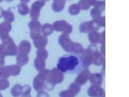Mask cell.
Masks as SVG:
<instances>
[{
  "instance_id": "6da1fadb",
  "label": "cell",
  "mask_w": 129,
  "mask_h": 97,
  "mask_svg": "<svg viewBox=\"0 0 129 97\" xmlns=\"http://www.w3.org/2000/svg\"><path fill=\"white\" fill-rule=\"evenodd\" d=\"M81 66L80 55L69 54L60 56L56 64V68L62 73L72 72Z\"/></svg>"
},
{
  "instance_id": "7a4b0ae2",
  "label": "cell",
  "mask_w": 129,
  "mask_h": 97,
  "mask_svg": "<svg viewBox=\"0 0 129 97\" xmlns=\"http://www.w3.org/2000/svg\"><path fill=\"white\" fill-rule=\"evenodd\" d=\"M94 51L91 47H88L80 54V57L83 68H88L92 64V55Z\"/></svg>"
},
{
  "instance_id": "3957f363",
  "label": "cell",
  "mask_w": 129,
  "mask_h": 97,
  "mask_svg": "<svg viewBox=\"0 0 129 97\" xmlns=\"http://www.w3.org/2000/svg\"><path fill=\"white\" fill-rule=\"evenodd\" d=\"M101 27L95 19L84 21L80 24L79 30L81 33L88 34L93 31H98Z\"/></svg>"
},
{
  "instance_id": "277c9868",
  "label": "cell",
  "mask_w": 129,
  "mask_h": 97,
  "mask_svg": "<svg viewBox=\"0 0 129 97\" xmlns=\"http://www.w3.org/2000/svg\"><path fill=\"white\" fill-rule=\"evenodd\" d=\"M54 31L61 32L70 35L73 31V26L65 20H58L52 24Z\"/></svg>"
},
{
  "instance_id": "5b68a950",
  "label": "cell",
  "mask_w": 129,
  "mask_h": 97,
  "mask_svg": "<svg viewBox=\"0 0 129 97\" xmlns=\"http://www.w3.org/2000/svg\"><path fill=\"white\" fill-rule=\"evenodd\" d=\"M45 5V2L41 0H37L33 3L30 9L29 12L30 17L32 20L37 21L39 19L40 12Z\"/></svg>"
},
{
  "instance_id": "8992f818",
  "label": "cell",
  "mask_w": 129,
  "mask_h": 97,
  "mask_svg": "<svg viewBox=\"0 0 129 97\" xmlns=\"http://www.w3.org/2000/svg\"><path fill=\"white\" fill-rule=\"evenodd\" d=\"M2 45L5 49L6 56H15L17 54V46L13 40L9 36L2 40Z\"/></svg>"
},
{
  "instance_id": "52a82bcc",
  "label": "cell",
  "mask_w": 129,
  "mask_h": 97,
  "mask_svg": "<svg viewBox=\"0 0 129 97\" xmlns=\"http://www.w3.org/2000/svg\"><path fill=\"white\" fill-rule=\"evenodd\" d=\"M106 8V2L104 1H96L90 11V15L92 19H98L102 16Z\"/></svg>"
},
{
  "instance_id": "ba28073f",
  "label": "cell",
  "mask_w": 129,
  "mask_h": 97,
  "mask_svg": "<svg viewBox=\"0 0 129 97\" xmlns=\"http://www.w3.org/2000/svg\"><path fill=\"white\" fill-rule=\"evenodd\" d=\"M88 40L92 45L105 43L106 40V32L105 31L99 32L98 31H93L88 33Z\"/></svg>"
},
{
  "instance_id": "9c48e42d",
  "label": "cell",
  "mask_w": 129,
  "mask_h": 97,
  "mask_svg": "<svg viewBox=\"0 0 129 97\" xmlns=\"http://www.w3.org/2000/svg\"><path fill=\"white\" fill-rule=\"evenodd\" d=\"M30 29V34L32 39L41 35V27L42 25L40 22L35 20H32L28 24Z\"/></svg>"
},
{
  "instance_id": "30bf717a",
  "label": "cell",
  "mask_w": 129,
  "mask_h": 97,
  "mask_svg": "<svg viewBox=\"0 0 129 97\" xmlns=\"http://www.w3.org/2000/svg\"><path fill=\"white\" fill-rule=\"evenodd\" d=\"M87 94L90 97H104L106 95L104 90L99 85H91L88 89Z\"/></svg>"
},
{
  "instance_id": "8fae6325",
  "label": "cell",
  "mask_w": 129,
  "mask_h": 97,
  "mask_svg": "<svg viewBox=\"0 0 129 97\" xmlns=\"http://www.w3.org/2000/svg\"><path fill=\"white\" fill-rule=\"evenodd\" d=\"M64 76L63 73L58 70L56 67L53 68L51 71V74L48 80L55 85L61 84L64 80Z\"/></svg>"
},
{
  "instance_id": "7c38bea8",
  "label": "cell",
  "mask_w": 129,
  "mask_h": 97,
  "mask_svg": "<svg viewBox=\"0 0 129 97\" xmlns=\"http://www.w3.org/2000/svg\"><path fill=\"white\" fill-rule=\"evenodd\" d=\"M72 43L73 41L70 37V35L66 33L62 32L58 38L59 44L64 51L67 52Z\"/></svg>"
},
{
  "instance_id": "4fadbf2b",
  "label": "cell",
  "mask_w": 129,
  "mask_h": 97,
  "mask_svg": "<svg viewBox=\"0 0 129 97\" xmlns=\"http://www.w3.org/2000/svg\"><path fill=\"white\" fill-rule=\"evenodd\" d=\"M46 79L40 72L36 76L33 80V87L37 92L44 90Z\"/></svg>"
},
{
  "instance_id": "5bb4252c",
  "label": "cell",
  "mask_w": 129,
  "mask_h": 97,
  "mask_svg": "<svg viewBox=\"0 0 129 97\" xmlns=\"http://www.w3.org/2000/svg\"><path fill=\"white\" fill-rule=\"evenodd\" d=\"M90 74V72L88 68H83V70L76 76L74 82L81 86L83 85L89 80Z\"/></svg>"
},
{
  "instance_id": "9a60e30c",
  "label": "cell",
  "mask_w": 129,
  "mask_h": 97,
  "mask_svg": "<svg viewBox=\"0 0 129 97\" xmlns=\"http://www.w3.org/2000/svg\"><path fill=\"white\" fill-rule=\"evenodd\" d=\"M105 56L98 50H95L92 55V64L95 66H102L105 63Z\"/></svg>"
},
{
  "instance_id": "2e32d148",
  "label": "cell",
  "mask_w": 129,
  "mask_h": 97,
  "mask_svg": "<svg viewBox=\"0 0 129 97\" xmlns=\"http://www.w3.org/2000/svg\"><path fill=\"white\" fill-rule=\"evenodd\" d=\"M33 40L34 45L38 49L45 48L48 43L47 37H45V36H43L42 35L35 38L34 39H33Z\"/></svg>"
},
{
  "instance_id": "e0dca14e",
  "label": "cell",
  "mask_w": 129,
  "mask_h": 97,
  "mask_svg": "<svg viewBox=\"0 0 129 97\" xmlns=\"http://www.w3.org/2000/svg\"><path fill=\"white\" fill-rule=\"evenodd\" d=\"M31 45L27 40H23L20 43L17 47V53H21L29 55L31 51Z\"/></svg>"
},
{
  "instance_id": "ac0fdd59",
  "label": "cell",
  "mask_w": 129,
  "mask_h": 97,
  "mask_svg": "<svg viewBox=\"0 0 129 97\" xmlns=\"http://www.w3.org/2000/svg\"><path fill=\"white\" fill-rule=\"evenodd\" d=\"M88 81H89L91 85H101L103 81V76L99 73H90Z\"/></svg>"
},
{
  "instance_id": "d6986e66",
  "label": "cell",
  "mask_w": 129,
  "mask_h": 97,
  "mask_svg": "<svg viewBox=\"0 0 129 97\" xmlns=\"http://www.w3.org/2000/svg\"><path fill=\"white\" fill-rule=\"evenodd\" d=\"M66 5V0H53L52 4V9L55 13L62 11Z\"/></svg>"
},
{
  "instance_id": "ffe728a7",
  "label": "cell",
  "mask_w": 129,
  "mask_h": 97,
  "mask_svg": "<svg viewBox=\"0 0 129 97\" xmlns=\"http://www.w3.org/2000/svg\"><path fill=\"white\" fill-rule=\"evenodd\" d=\"M84 50V47L79 42H73L72 44L68 51V52L70 54H80Z\"/></svg>"
},
{
  "instance_id": "44dd1931",
  "label": "cell",
  "mask_w": 129,
  "mask_h": 97,
  "mask_svg": "<svg viewBox=\"0 0 129 97\" xmlns=\"http://www.w3.org/2000/svg\"><path fill=\"white\" fill-rule=\"evenodd\" d=\"M54 29L52 24L51 23H45L42 26L41 34L43 36L47 37L53 33Z\"/></svg>"
},
{
  "instance_id": "7402d4cb",
  "label": "cell",
  "mask_w": 129,
  "mask_h": 97,
  "mask_svg": "<svg viewBox=\"0 0 129 97\" xmlns=\"http://www.w3.org/2000/svg\"><path fill=\"white\" fill-rule=\"evenodd\" d=\"M29 55L27 54L17 53L16 57V63L17 65L19 66H22L26 65L29 62Z\"/></svg>"
},
{
  "instance_id": "603a6c76",
  "label": "cell",
  "mask_w": 129,
  "mask_h": 97,
  "mask_svg": "<svg viewBox=\"0 0 129 97\" xmlns=\"http://www.w3.org/2000/svg\"><path fill=\"white\" fill-rule=\"evenodd\" d=\"M34 66L38 72L44 70L46 67V60L36 57L34 60Z\"/></svg>"
},
{
  "instance_id": "cb8c5ba5",
  "label": "cell",
  "mask_w": 129,
  "mask_h": 97,
  "mask_svg": "<svg viewBox=\"0 0 129 97\" xmlns=\"http://www.w3.org/2000/svg\"><path fill=\"white\" fill-rule=\"evenodd\" d=\"M11 76L10 66L0 67V78L8 79Z\"/></svg>"
},
{
  "instance_id": "d4e9b609",
  "label": "cell",
  "mask_w": 129,
  "mask_h": 97,
  "mask_svg": "<svg viewBox=\"0 0 129 97\" xmlns=\"http://www.w3.org/2000/svg\"><path fill=\"white\" fill-rule=\"evenodd\" d=\"M81 89V86L74 82L72 83L70 85L68 86L67 90L70 92L74 96H75L80 92Z\"/></svg>"
},
{
  "instance_id": "484cf974",
  "label": "cell",
  "mask_w": 129,
  "mask_h": 97,
  "mask_svg": "<svg viewBox=\"0 0 129 97\" xmlns=\"http://www.w3.org/2000/svg\"><path fill=\"white\" fill-rule=\"evenodd\" d=\"M81 10L78 3H74L72 5L68 8V13L71 15L75 16L79 15Z\"/></svg>"
},
{
  "instance_id": "4316f807",
  "label": "cell",
  "mask_w": 129,
  "mask_h": 97,
  "mask_svg": "<svg viewBox=\"0 0 129 97\" xmlns=\"http://www.w3.org/2000/svg\"><path fill=\"white\" fill-rule=\"evenodd\" d=\"M18 11L21 15L25 16L29 13L30 8L26 3H21L18 6Z\"/></svg>"
},
{
  "instance_id": "83f0119b",
  "label": "cell",
  "mask_w": 129,
  "mask_h": 97,
  "mask_svg": "<svg viewBox=\"0 0 129 97\" xmlns=\"http://www.w3.org/2000/svg\"><path fill=\"white\" fill-rule=\"evenodd\" d=\"M22 87L21 85L17 84L11 88V94L14 97H18L22 95Z\"/></svg>"
},
{
  "instance_id": "f1b7e54d",
  "label": "cell",
  "mask_w": 129,
  "mask_h": 97,
  "mask_svg": "<svg viewBox=\"0 0 129 97\" xmlns=\"http://www.w3.org/2000/svg\"><path fill=\"white\" fill-rule=\"evenodd\" d=\"M2 17L4 18V19L5 20V21L8 22L10 23L14 22L15 18L14 14L10 10L4 11Z\"/></svg>"
},
{
  "instance_id": "f546056e",
  "label": "cell",
  "mask_w": 129,
  "mask_h": 97,
  "mask_svg": "<svg viewBox=\"0 0 129 97\" xmlns=\"http://www.w3.org/2000/svg\"><path fill=\"white\" fill-rule=\"evenodd\" d=\"M48 57V52L45 48H39L37 51V57L46 60Z\"/></svg>"
},
{
  "instance_id": "4dcf8cb0",
  "label": "cell",
  "mask_w": 129,
  "mask_h": 97,
  "mask_svg": "<svg viewBox=\"0 0 129 97\" xmlns=\"http://www.w3.org/2000/svg\"><path fill=\"white\" fill-rule=\"evenodd\" d=\"M10 68L11 73V76H18L21 71V67L17 65H10Z\"/></svg>"
},
{
  "instance_id": "1f68e13d",
  "label": "cell",
  "mask_w": 129,
  "mask_h": 97,
  "mask_svg": "<svg viewBox=\"0 0 129 97\" xmlns=\"http://www.w3.org/2000/svg\"><path fill=\"white\" fill-rule=\"evenodd\" d=\"M10 82L7 79H0V91L6 90L9 87Z\"/></svg>"
},
{
  "instance_id": "d6a6232c",
  "label": "cell",
  "mask_w": 129,
  "mask_h": 97,
  "mask_svg": "<svg viewBox=\"0 0 129 97\" xmlns=\"http://www.w3.org/2000/svg\"><path fill=\"white\" fill-rule=\"evenodd\" d=\"M55 85L51 82L50 80H46L45 83V86H44V90L47 91H51L54 90Z\"/></svg>"
},
{
  "instance_id": "836d02e7",
  "label": "cell",
  "mask_w": 129,
  "mask_h": 97,
  "mask_svg": "<svg viewBox=\"0 0 129 97\" xmlns=\"http://www.w3.org/2000/svg\"><path fill=\"white\" fill-rule=\"evenodd\" d=\"M31 87L29 85H26L22 87V95H27L30 94Z\"/></svg>"
},
{
  "instance_id": "e575fe53",
  "label": "cell",
  "mask_w": 129,
  "mask_h": 97,
  "mask_svg": "<svg viewBox=\"0 0 129 97\" xmlns=\"http://www.w3.org/2000/svg\"><path fill=\"white\" fill-rule=\"evenodd\" d=\"M78 4L81 10H87L90 8L84 0H80Z\"/></svg>"
},
{
  "instance_id": "d590c367",
  "label": "cell",
  "mask_w": 129,
  "mask_h": 97,
  "mask_svg": "<svg viewBox=\"0 0 129 97\" xmlns=\"http://www.w3.org/2000/svg\"><path fill=\"white\" fill-rule=\"evenodd\" d=\"M59 97H75L67 90H63L60 92Z\"/></svg>"
},
{
  "instance_id": "8d00e7d4",
  "label": "cell",
  "mask_w": 129,
  "mask_h": 97,
  "mask_svg": "<svg viewBox=\"0 0 129 97\" xmlns=\"http://www.w3.org/2000/svg\"><path fill=\"white\" fill-rule=\"evenodd\" d=\"M96 20L100 27H105L106 26V17H105V16H102L99 19Z\"/></svg>"
},
{
  "instance_id": "74e56055",
  "label": "cell",
  "mask_w": 129,
  "mask_h": 97,
  "mask_svg": "<svg viewBox=\"0 0 129 97\" xmlns=\"http://www.w3.org/2000/svg\"><path fill=\"white\" fill-rule=\"evenodd\" d=\"M37 97H50V95L48 92L43 90L38 92Z\"/></svg>"
},
{
  "instance_id": "f35d334b",
  "label": "cell",
  "mask_w": 129,
  "mask_h": 97,
  "mask_svg": "<svg viewBox=\"0 0 129 97\" xmlns=\"http://www.w3.org/2000/svg\"><path fill=\"white\" fill-rule=\"evenodd\" d=\"M100 51L104 56L106 55V45H105V43L101 44V47H100Z\"/></svg>"
},
{
  "instance_id": "ab89813d",
  "label": "cell",
  "mask_w": 129,
  "mask_h": 97,
  "mask_svg": "<svg viewBox=\"0 0 129 97\" xmlns=\"http://www.w3.org/2000/svg\"><path fill=\"white\" fill-rule=\"evenodd\" d=\"M86 1V2L88 4V5L90 7L93 6L95 2H96L97 0H84Z\"/></svg>"
},
{
  "instance_id": "60d3db41",
  "label": "cell",
  "mask_w": 129,
  "mask_h": 97,
  "mask_svg": "<svg viewBox=\"0 0 129 97\" xmlns=\"http://www.w3.org/2000/svg\"><path fill=\"white\" fill-rule=\"evenodd\" d=\"M4 57H5L0 56V67L3 66V65L5 64V59H4Z\"/></svg>"
},
{
  "instance_id": "b9f144b4",
  "label": "cell",
  "mask_w": 129,
  "mask_h": 97,
  "mask_svg": "<svg viewBox=\"0 0 129 97\" xmlns=\"http://www.w3.org/2000/svg\"><path fill=\"white\" fill-rule=\"evenodd\" d=\"M102 71H101V74L103 77L105 76V74H106V71H105V70H106V66H105V63L102 65Z\"/></svg>"
},
{
  "instance_id": "7bdbcfd3",
  "label": "cell",
  "mask_w": 129,
  "mask_h": 97,
  "mask_svg": "<svg viewBox=\"0 0 129 97\" xmlns=\"http://www.w3.org/2000/svg\"><path fill=\"white\" fill-rule=\"evenodd\" d=\"M3 12H4V10L3 9H2V8L1 7H0V18L2 17L3 16Z\"/></svg>"
},
{
  "instance_id": "ee69618b",
  "label": "cell",
  "mask_w": 129,
  "mask_h": 97,
  "mask_svg": "<svg viewBox=\"0 0 129 97\" xmlns=\"http://www.w3.org/2000/svg\"><path fill=\"white\" fill-rule=\"evenodd\" d=\"M21 1L22 3H27L29 2L30 1V0H20Z\"/></svg>"
},
{
  "instance_id": "f6af8a7d",
  "label": "cell",
  "mask_w": 129,
  "mask_h": 97,
  "mask_svg": "<svg viewBox=\"0 0 129 97\" xmlns=\"http://www.w3.org/2000/svg\"><path fill=\"white\" fill-rule=\"evenodd\" d=\"M22 97H32V96L30 95V94H29L27 95H23Z\"/></svg>"
},
{
  "instance_id": "bcb514c9",
  "label": "cell",
  "mask_w": 129,
  "mask_h": 97,
  "mask_svg": "<svg viewBox=\"0 0 129 97\" xmlns=\"http://www.w3.org/2000/svg\"><path fill=\"white\" fill-rule=\"evenodd\" d=\"M5 1H6V2H10L13 1V0H5Z\"/></svg>"
},
{
  "instance_id": "7dc6e473",
  "label": "cell",
  "mask_w": 129,
  "mask_h": 97,
  "mask_svg": "<svg viewBox=\"0 0 129 97\" xmlns=\"http://www.w3.org/2000/svg\"><path fill=\"white\" fill-rule=\"evenodd\" d=\"M41 1H42L44 2H48V1H49L50 0H41Z\"/></svg>"
},
{
  "instance_id": "c3c4849f",
  "label": "cell",
  "mask_w": 129,
  "mask_h": 97,
  "mask_svg": "<svg viewBox=\"0 0 129 97\" xmlns=\"http://www.w3.org/2000/svg\"><path fill=\"white\" fill-rule=\"evenodd\" d=\"M0 97H3V96L2 95V94L1 93H0Z\"/></svg>"
},
{
  "instance_id": "681fc988",
  "label": "cell",
  "mask_w": 129,
  "mask_h": 97,
  "mask_svg": "<svg viewBox=\"0 0 129 97\" xmlns=\"http://www.w3.org/2000/svg\"><path fill=\"white\" fill-rule=\"evenodd\" d=\"M3 1V0H0V2H2Z\"/></svg>"
},
{
  "instance_id": "f907efd6",
  "label": "cell",
  "mask_w": 129,
  "mask_h": 97,
  "mask_svg": "<svg viewBox=\"0 0 129 97\" xmlns=\"http://www.w3.org/2000/svg\"><path fill=\"white\" fill-rule=\"evenodd\" d=\"M68 1H72V0H68Z\"/></svg>"
},
{
  "instance_id": "816d5d0a",
  "label": "cell",
  "mask_w": 129,
  "mask_h": 97,
  "mask_svg": "<svg viewBox=\"0 0 129 97\" xmlns=\"http://www.w3.org/2000/svg\"><path fill=\"white\" fill-rule=\"evenodd\" d=\"M104 97H105V96H104Z\"/></svg>"
},
{
  "instance_id": "f5cc1de1",
  "label": "cell",
  "mask_w": 129,
  "mask_h": 97,
  "mask_svg": "<svg viewBox=\"0 0 129 97\" xmlns=\"http://www.w3.org/2000/svg\"></svg>"
}]
</instances>
